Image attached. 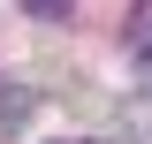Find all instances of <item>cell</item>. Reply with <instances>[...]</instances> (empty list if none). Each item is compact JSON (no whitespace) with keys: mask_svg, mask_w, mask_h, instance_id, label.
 I'll list each match as a JSON object with an SVG mask.
<instances>
[{"mask_svg":"<svg viewBox=\"0 0 152 144\" xmlns=\"http://www.w3.org/2000/svg\"><path fill=\"white\" fill-rule=\"evenodd\" d=\"M129 61H137V84L152 91V15H129Z\"/></svg>","mask_w":152,"mask_h":144,"instance_id":"cell-1","label":"cell"},{"mask_svg":"<svg viewBox=\"0 0 152 144\" xmlns=\"http://www.w3.org/2000/svg\"><path fill=\"white\" fill-rule=\"evenodd\" d=\"M31 114H38V91H0V137H15Z\"/></svg>","mask_w":152,"mask_h":144,"instance_id":"cell-2","label":"cell"}]
</instances>
